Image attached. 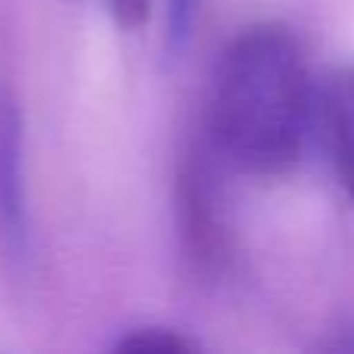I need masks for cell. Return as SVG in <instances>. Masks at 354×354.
I'll use <instances>...</instances> for the list:
<instances>
[{"label":"cell","mask_w":354,"mask_h":354,"mask_svg":"<svg viewBox=\"0 0 354 354\" xmlns=\"http://www.w3.org/2000/svg\"><path fill=\"white\" fill-rule=\"evenodd\" d=\"M326 134L339 177L354 199V68L336 81L326 100Z\"/></svg>","instance_id":"cell-3"},{"label":"cell","mask_w":354,"mask_h":354,"mask_svg":"<svg viewBox=\"0 0 354 354\" xmlns=\"http://www.w3.org/2000/svg\"><path fill=\"white\" fill-rule=\"evenodd\" d=\"M202 0H168V47L180 50L189 41L199 19Z\"/></svg>","instance_id":"cell-5"},{"label":"cell","mask_w":354,"mask_h":354,"mask_svg":"<svg viewBox=\"0 0 354 354\" xmlns=\"http://www.w3.org/2000/svg\"><path fill=\"white\" fill-rule=\"evenodd\" d=\"M0 233L12 249H22L28 236L22 180V124L19 109L0 91Z\"/></svg>","instance_id":"cell-2"},{"label":"cell","mask_w":354,"mask_h":354,"mask_svg":"<svg viewBox=\"0 0 354 354\" xmlns=\"http://www.w3.org/2000/svg\"><path fill=\"white\" fill-rule=\"evenodd\" d=\"M311 128V75L301 41L280 22L243 28L212 78L208 131L233 168L283 174L301 159Z\"/></svg>","instance_id":"cell-1"},{"label":"cell","mask_w":354,"mask_h":354,"mask_svg":"<svg viewBox=\"0 0 354 354\" xmlns=\"http://www.w3.org/2000/svg\"><path fill=\"white\" fill-rule=\"evenodd\" d=\"M118 351H147V354H183L193 351L196 342L171 326H137L115 342Z\"/></svg>","instance_id":"cell-4"},{"label":"cell","mask_w":354,"mask_h":354,"mask_svg":"<svg viewBox=\"0 0 354 354\" xmlns=\"http://www.w3.org/2000/svg\"><path fill=\"white\" fill-rule=\"evenodd\" d=\"M109 10L122 28H140L153 12V0H109Z\"/></svg>","instance_id":"cell-6"},{"label":"cell","mask_w":354,"mask_h":354,"mask_svg":"<svg viewBox=\"0 0 354 354\" xmlns=\"http://www.w3.org/2000/svg\"><path fill=\"white\" fill-rule=\"evenodd\" d=\"M345 336L342 339H336V342H333V348H345V351H354V324L351 326H345Z\"/></svg>","instance_id":"cell-7"}]
</instances>
